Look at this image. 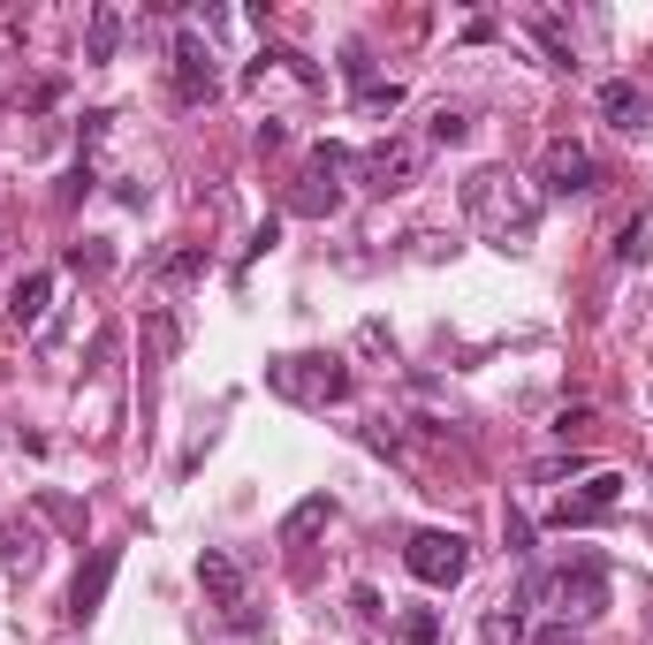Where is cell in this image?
Here are the masks:
<instances>
[{
	"instance_id": "6da1fadb",
	"label": "cell",
	"mask_w": 653,
	"mask_h": 645,
	"mask_svg": "<svg viewBox=\"0 0 653 645\" xmlns=\"http://www.w3.org/2000/svg\"><path fill=\"white\" fill-rule=\"evenodd\" d=\"M464 214L479 220V236L494 251H524L540 228V190H524V175L509 168H479L464 182Z\"/></svg>"
},
{
	"instance_id": "7a4b0ae2",
	"label": "cell",
	"mask_w": 653,
	"mask_h": 645,
	"mask_svg": "<svg viewBox=\"0 0 653 645\" xmlns=\"http://www.w3.org/2000/svg\"><path fill=\"white\" fill-rule=\"evenodd\" d=\"M266 387L281 403H343L349 365L343 357H266Z\"/></svg>"
},
{
	"instance_id": "3957f363",
	"label": "cell",
	"mask_w": 653,
	"mask_h": 645,
	"mask_svg": "<svg viewBox=\"0 0 653 645\" xmlns=\"http://www.w3.org/2000/svg\"><path fill=\"white\" fill-rule=\"evenodd\" d=\"M403 569H410L426 593H448V585H464V569H472V539H464V532H418V539L403 547Z\"/></svg>"
},
{
	"instance_id": "277c9868",
	"label": "cell",
	"mask_w": 653,
	"mask_h": 645,
	"mask_svg": "<svg viewBox=\"0 0 653 645\" xmlns=\"http://www.w3.org/2000/svg\"><path fill=\"white\" fill-rule=\"evenodd\" d=\"M547 601L563 607V623H570V615H577V623H585V615H601V607H609V569H601L593 555H577L570 569L547 577Z\"/></svg>"
},
{
	"instance_id": "5b68a950",
	"label": "cell",
	"mask_w": 653,
	"mask_h": 645,
	"mask_svg": "<svg viewBox=\"0 0 653 645\" xmlns=\"http://www.w3.org/2000/svg\"><path fill=\"white\" fill-rule=\"evenodd\" d=\"M175 91L198 107V99H214L220 91V69H214V46L198 39V31H175Z\"/></svg>"
},
{
	"instance_id": "8992f818",
	"label": "cell",
	"mask_w": 653,
	"mask_h": 645,
	"mask_svg": "<svg viewBox=\"0 0 653 645\" xmlns=\"http://www.w3.org/2000/svg\"><path fill=\"white\" fill-rule=\"evenodd\" d=\"M593 182H601V160H593L585 145H563V137H555V145H547V198H585Z\"/></svg>"
},
{
	"instance_id": "52a82bcc",
	"label": "cell",
	"mask_w": 653,
	"mask_h": 645,
	"mask_svg": "<svg viewBox=\"0 0 653 645\" xmlns=\"http://www.w3.org/2000/svg\"><path fill=\"white\" fill-rule=\"evenodd\" d=\"M357 175L373 182V190H410V175H418V145H373V152H357Z\"/></svg>"
},
{
	"instance_id": "ba28073f",
	"label": "cell",
	"mask_w": 653,
	"mask_h": 645,
	"mask_svg": "<svg viewBox=\"0 0 653 645\" xmlns=\"http://www.w3.org/2000/svg\"><path fill=\"white\" fill-rule=\"evenodd\" d=\"M198 593L214 607H244V562L228 555V547H206L198 555Z\"/></svg>"
},
{
	"instance_id": "9c48e42d",
	"label": "cell",
	"mask_w": 653,
	"mask_h": 645,
	"mask_svg": "<svg viewBox=\"0 0 653 645\" xmlns=\"http://www.w3.org/2000/svg\"><path fill=\"white\" fill-rule=\"evenodd\" d=\"M115 547H99V555L85 562V569H77V593H69V615H77V623H91V615H99V601H107V585H115Z\"/></svg>"
},
{
	"instance_id": "30bf717a",
	"label": "cell",
	"mask_w": 653,
	"mask_h": 645,
	"mask_svg": "<svg viewBox=\"0 0 653 645\" xmlns=\"http://www.w3.org/2000/svg\"><path fill=\"white\" fill-rule=\"evenodd\" d=\"M46 304H53V274H46V266L16 274V289H8V319H16V327H39Z\"/></svg>"
},
{
	"instance_id": "8fae6325",
	"label": "cell",
	"mask_w": 653,
	"mask_h": 645,
	"mask_svg": "<svg viewBox=\"0 0 653 645\" xmlns=\"http://www.w3.org/2000/svg\"><path fill=\"white\" fill-rule=\"evenodd\" d=\"M601 115H609L615 129H646V91L631 85V77H609V85H601Z\"/></svg>"
},
{
	"instance_id": "7c38bea8",
	"label": "cell",
	"mask_w": 653,
	"mask_h": 645,
	"mask_svg": "<svg viewBox=\"0 0 653 645\" xmlns=\"http://www.w3.org/2000/svg\"><path fill=\"white\" fill-rule=\"evenodd\" d=\"M327 516H335V494H305L297 509L281 516V547H305L311 532H327Z\"/></svg>"
},
{
	"instance_id": "4fadbf2b",
	"label": "cell",
	"mask_w": 653,
	"mask_h": 645,
	"mask_svg": "<svg viewBox=\"0 0 653 645\" xmlns=\"http://www.w3.org/2000/svg\"><path fill=\"white\" fill-rule=\"evenodd\" d=\"M524 31L547 46V61H555V69H577V46H570V31L547 16V8H524Z\"/></svg>"
},
{
	"instance_id": "5bb4252c",
	"label": "cell",
	"mask_w": 653,
	"mask_h": 645,
	"mask_svg": "<svg viewBox=\"0 0 653 645\" xmlns=\"http://www.w3.org/2000/svg\"><path fill=\"white\" fill-rule=\"evenodd\" d=\"M115 46H122V8H91V23H85V61H115Z\"/></svg>"
},
{
	"instance_id": "9a60e30c",
	"label": "cell",
	"mask_w": 653,
	"mask_h": 645,
	"mask_svg": "<svg viewBox=\"0 0 653 645\" xmlns=\"http://www.w3.org/2000/svg\"><path fill=\"white\" fill-rule=\"evenodd\" d=\"M0 562H8V569H31V562H39V532H31V524H0Z\"/></svg>"
},
{
	"instance_id": "2e32d148",
	"label": "cell",
	"mask_w": 653,
	"mask_h": 645,
	"mask_svg": "<svg viewBox=\"0 0 653 645\" xmlns=\"http://www.w3.org/2000/svg\"><path fill=\"white\" fill-rule=\"evenodd\" d=\"M472 122H464V107H434V122H426V145H464Z\"/></svg>"
},
{
	"instance_id": "e0dca14e",
	"label": "cell",
	"mask_w": 653,
	"mask_h": 645,
	"mask_svg": "<svg viewBox=\"0 0 653 645\" xmlns=\"http://www.w3.org/2000/svg\"><path fill=\"white\" fill-rule=\"evenodd\" d=\"M601 502H593V494H577V502H555V532H585V524H601Z\"/></svg>"
},
{
	"instance_id": "ac0fdd59",
	"label": "cell",
	"mask_w": 653,
	"mask_h": 645,
	"mask_svg": "<svg viewBox=\"0 0 653 645\" xmlns=\"http://www.w3.org/2000/svg\"><path fill=\"white\" fill-rule=\"evenodd\" d=\"M198 274H206V251H198V244H190V251H175L168 266H160V281H168V289H190Z\"/></svg>"
},
{
	"instance_id": "d6986e66",
	"label": "cell",
	"mask_w": 653,
	"mask_h": 645,
	"mask_svg": "<svg viewBox=\"0 0 653 645\" xmlns=\"http://www.w3.org/2000/svg\"><path fill=\"white\" fill-rule=\"evenodd\" d=\"M175 343H182L175 311H152V319H145V349H152V357H175Z\"/></svg>"
},
{
	"instance_id": "ffe728a7",
	"label": "cell",
	"mask_w": 653,
	"mask_h": 645,
	"mask_svg": "<svg viewBox=\"0 0 653 645\" xmlns=\"http://www.w3.org/2000/svg\"><path fill=\"white\" fill-rule=\"evenodd\" d=\"M403 645H441V615L434 607H410V615H403Z\"/></svg>"
},
{
	"instance_id": "44dd1931",
	"label": "cell",
	"mask_w": 653,
	"mask_h": 645,
	"mask_svg": "<svg viewBox=\"0 0 653 645\" xmlns=\"http://www.w3.org/2000/svg\"><path fill=\"white\" fill-rule=\"evenodd\" d=\"M486 638H494V645H517L524 638V607H494V615H486Z\"/></svg>"
},
{
	"instance_id": "7402d4cb",
	"label": "cell",
	"mask_w": 653,
	"mask_h": 645,
	"mask_svg": "<svg viewBox=\"0 0 653 645\" xmlns=\"http://www.w3.org/2000/svg\"><path fill=\"white\" fill-rule=\"evenodd\" d=\"M502 539H509V555H532V516H524V509H502Z\"/></svg>"
},
{
	"instance_id": "603a6c76",
	"label": "cell",
	"mask_w": 653,
	"mask_h": 645,
	"mask_svg": "<svg viewBox=\"0 0 653 645\" xmlns=\"http://www.w3.org/2000/svg\"><path fill=\"white\" fill-rule=\"evenodd\" d=\"M555 433H563V440H585V433H593V410H585V403H563V410H555Z\"/></svg>"
},
{
	"instance_id": "cb8c5ba5",
	"label": "cell",
	"mask_w": 653,
	"mask_h": 645,
	"mask_svg": "<svg viewBox=\"0 0 653 645\" xmlns=\"http://www.w3.org/2000/svg\"><path fill=\"white\" fill-rule=\"evenodd\" d=\"M403 107V85H365V115H395Z\"/></svg>"
},
{
	"instance_id": "d4e9b609",
	"label": "cell",
	"mask_w": 653,
	"mask_h": 645,
	"mask_svg": "<svg viewBox=\"0 0 653 645\" xmlns=\"http://www.w3.org/2000/svg\"><path fill=\"white\" fill-rule=\"evenodd\" d=\"M335 198H343V190H335V182H327V190H319V182H311V190H297V214H335Z\"/></svg>"
},
{
	"instance_id": "484cf974",
	"label": "cell",
	"mask_w": 653,
	"mask_h": 645,
	"mask_svg": "<svg viewBox=\"0 0 653 645\" xmlns=\"http://www.w3.org/2000/svg\"><path fill=\"white\" fill-rule=\"evenodd\" d=\"M653 244H646V228H623V236H615V258H646Z\"/></svg>"
},
{
	"instance_id": "4316f807",
	"label": "cell",
	"mask_w": 653,
	"mask_h": 645,
	"mask_svg": "<svg viewBox=\"0 0 653 645\" xmlns=\"http://www.w3.org/2000/svg\"><path fill=\"white\" fill-rule=\"evenodd\" d=\"M570 472H585V456H547L540 464V478H570Z\"/></svg>"
},
{
	"instance_id": "83f0119b",
	"label": "cell",
	"mask_w": 653,
	"mask_h": 645,
	"mask_svg": "<svg viewBox=\"0 0 653 645\" xmlns=\"http://www.w3.org/2000/svg\"><path fill=\"white\" fill-rule=\"evenodd\" d=\"M532 645H577V631L570 623H547V631H532Z\"/></svg>"
}]
</instances>
